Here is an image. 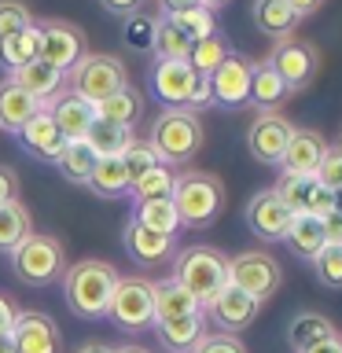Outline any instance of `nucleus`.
Returning <instances> with one entry per match:
<instances>
[{
	"instance_id": "obj_1",
	"label": "nucleus",
	"mask_w": 342,
	"mask_h": 353,
	"mask_svg": "<svg viewBox=\"0 0 342 353\" xmlns=\"http://www.w3.org/2000/svg\"><path fill=\"white\" fill-rule=\"evenodd\" d=\"M114 287H118V269L110 261H99V258L74 261V265H66V272H63L66 309H70L74 316H81V320L107 316Z\"/></svg>"
},
{
	"instance_id": "obj_2",
	"label": "nucleus",
	"mask_w": 342,
	"mask_h": 353,
	"mask_svg": "<svg viewBox=\"0 0 342 353\" xmlns=\"http://www.w3.org/2000/svg\"><path fill=\"white\" fill-rule=\"evenodd\" d=\"M173 206L181 217V228H210L225 210V181L206 170H184L173 181Z\"/></svg>"
},
{
	"instance_id": "obj_3",
	"label": "nucleus",
	"mask_w": 342,
	"mask_h": 353,
	"mask_svg": "<svg viewBox=\"0 0 342 353\" xmlns=\"http://www.w3.org/2000/svg\"><path fill=\"white\" fill-rule=\"evenodd\" d=\"M148 88L162 107L192 110L199 114L210 107V77L195 74L184 59H154L148 66Z\"/></svg>"
},
{
	"instance_id": "obj_4",
	"label": "nucleus",
	"mask_w": 342,
	"mask_h": 353,
	"mask_svg": "<svg viewBox=\"0 0 342 353\" xmlns=\"http://www.w3.org/2000/svg\"><path fill=\"white\" fill-rule=\"evenodd\" d=\"M203 140H206V129L203 121H199V114H192V110H173L165 107L162 114H154L151 121V151L154 159H159L162 165H188L195 159L199 151H203Z\"/></svg>"
},
{
	"instance_id": "obj_5",
	"label": "nucleus",
	"mask_w": 342,
	"mask_h": 353,
	"mask_svg": "<svg viewBox=\"0 0 342 353\" xmlns=\"http://www.w3.org/2000/svg\"><path fill=\"white\" fill-rule=\"evenodd\" d=\"M173 280L206 309L221 294V287H228V258L206 243L184 247L173 254Z\"/></svg>"
},
{
	"instance_id": "obj_6",
	"label": "nucleus",
	"mask_w": 342,
	"mask_h": 353,
	"mask_svg": "<svg viewBox=\"0 0 342 353\" xmlns=\"http://www.w3.org/2000/svg\"><path fill=\"white\" fill-rule=\"evenodd\" d=\"M11 258V272L19 276L26 287H48L59 283L66 272V250L55 236H41V232H30L26 239L19 243Z\"/></svg>"
},
{
	"instance_id": "obj_7",
	"label": "nucleus",
	"mask_w": 342,
	"mask_h": 353,
	"mask_svg": "<svg viewBox=\"0 0 342 353\" xmlns=\"http://www.w3.org/2000/svg\"><path fill=\"white\" fill-rule=\"evenodd\" d=\"M66 85H70L74 96H81L85 103H103L110 92H118L121 85H129V70L118 55L110 52H85L81 59L70 66L66 74Z\"/></svg>"
},
{
	"instance_id": "obj_8",
	"label": "nucleus",
	"mask_w": 342,
	"mask_h": 353,
	"mask_svg": "<svg viewBox=\"0 0 342 353\" xmlns=\"http://www.w3.org/2000/svg\"><path fill=\"white\" fill-rule=\"evenodd\" d=\"M107 316L114 320V327L140 335V331L154 327V298H151V280L143 276H118V287L110 294Z\"/></svg>"
},
{
	"instance_id": "obj_9",
	"label": "nucleus",
	"mask_w": 342,
	"mask_h": 353,
	"mask_svg": "<svg viewBox=\"0 0 342 353\" xmlns=\"http://www.w3.org/2000/svg\"><path fill=\"white\" fill-rule=\"evenodd\" d=\"M228 283L239 287L243 294H250L254 302H269L283 283V269L272 254L265 250H243L236 258H228Z\"/></svg>"
},
{
	"instance_id": "obj_10",
	"label": "nucleus",
	"mask_w": 342,
	"mask_h": 353,
	"mask_svg": "<svg viewBox=\"0 0 342 353\" xmlns=\"http://www.w3.org/2000/svg\"><path fill=\"white\" fill-rule=\"evenodd\" d=\"M269 63H272V70L283 77V85L291 88V96H294V92H305V88L316 81L320 48L313 41H305V37H283V41L272 44Z\"/></svg>"
},
{
	"instance_id": "obj_11",
	"label": "nucleus",
	"mask_w": 342,
	"mask_h": 353,
	"mask_svg": "<svg viewBox=\"0 0 342 353\" xmlns=\"http://www.w3.org/2000/svg\"><path fill=\"white\" fill-rule=\"evenodd\" d=\"M37 37H41L37 59H44L48 66H55V70H63V74H70V66L88 52L81 26H74V22H66V19H41Z\"/></svg>"
},
{
	"instance_id": "obj_12",
	"label": "nucleus",
	"mask_w": 342,
	"mask_h": 353,
	"mask_svg": "<svg viewBox=\"0 0 342 353\" xmlns=\"http://www.w3.org/2000/svg\"><path fill=\"white\" fill-rule=\"evenodd\" d=\"M250 74H254V63L247 55L232 52L225 63L210 74V107L217 110H239L247 107V96H250Z\"/></svg>"
},
{
	"instance_id": "obj_13",
	"label": "nucleus",
	"mask_w": 342,
	"mask_h": 353,
	"mask_svg": "<svg viewBox=\"0 0 342 353\" xmlns=\"http://www.w3.org/2000/svg\"><path fill=\"white\" fill-rule=\"evenodd\" d=\"M272 192L280 195V203L291 210V214L328 217L331 210H335V195H331L316 176H287V173H280V181L272 184Z\"/></svg>"
},
{
	"instance_id": "obj_14",
	"label": "nucleus",
	"mask_w": 342,
	"mask_h": 353,
	"mask_svg": "<svg viewBox=\"0 0 342 353\" xmlns=\"http://www.w3.org/2000/svg\"><path fill=\"white\" fill-rule=\"evenodd\" d=\"M291 217H294V214L280 203V195H276L272 188H261V192H254L250 203H247V210H243V221H247V228H250L261 243H283Z\"/></svg>"
},
{
	"instance_id": "obj_15",
	"label": "nucleus",
	"mask_w": 342,
	"mask_h": 353,
	"mask_svg": "<svg viewBox=\"0 0 342 353\" xmlns=\"http://www.w3.org/2000/svg\"><path fill=\"white\" fill-rule=\"evenodd\" d=\"M291 121L283 114H258L247 129V151L254 154V162L261 165H280L287 140H291Z\"/></svg>"
},
{
	"instance_id": "obj_16",
	"label": "nucleus",
	"mask_w": 342,
	"mask_h": 353,
	"mask_svg": "<svg viewBox=\"0 0 342 353\" xmlns=\"http://www.w3.org/2000/svg\"><path fill=\"white\" fill-rule=\"evenodd\" d=\"M258 313H261V302H254L250 294H243L239 287H232V283L221 287V294L203 309V316L214 320L225 335H236V331L250 327L254 320H258Z\"/></svg>"
},
{
	"instance_id": "obj_17",
	"label": "nucleus",
	"mask_w": 342,
	"mask_h": 353,
	"mask_svg": "<svg viewBox=\"0 0 342 353\" xmlns=\"http://www.w3.org/2000/svg\"><path fill=\"white\" fill-rule=\"evenodd\" d=\"M11 342H15V353H59V346H63L55 320L48 313H37V309L15 313Z\"/></svg>"
},
{
	"instance_id": "obj_18",
	"label": "nucleus",
	"mask_w": 342,
	"mask_h": 353,
	"mask_svg": "<svg viewBox=\"0 0 342 353\" xmlns=\"http://www.w3.org/2000/svg\"><path fill=\"white\" fill-rule=\"evenodd\" d=\"M328 151V140L320 137L316 129H291V140H287V151L280 159V173L287 176H316V165Z\"/></svg>"
},
{
	"instance_id": "obj_19",
	"label": "nucleus",
	"mask_w": 342,
	"mask_h": 353,
	"mask_svg": "<svg viewBox=\"0 0 342 353\" xmlns=\"http://www.w3.org/2000/svg\"><path fill=\"white\" fill-rule=\"evenodd\" d=\"M15 137L22 143V151H26L30 159H37V162H52L55 165V162H59V154L66 151V137L55 129V121L48 118V110H44V107L15 132Z\"/></svg>"
},
{
	"instance_id": "obj_20",
	"label": "nucleus",
	"mask_w": 342,
	"mask_h": 353,
	"mask_svg": "<svg viewBox=\"0 0 342 353\" xmlns=\"http://www.w3.org/2000/svg\"><path fill=\"white\" fill-rule=\"evenodd\" d=\"M44 110H48V118L55 121V129L66 137V143H70V140H85L88 129H92V121H96V107L85 103L81 96H74L70 88H63V92L55 96Z\"/></svg>"
},
{
	"instance_id": "obj_21",
	"label": "nucleus",
	"mask_w": 342,
	"mask_h": 353,
	"mask_svg": "<svg viewBox=\"0 0 342 353\" xmlns=\"http://www.w3.org/2000/svg\"><path fill=\"white\" fill-rule=\"evenodd\" d=\"M121 243H125V254L137 265H162L177 254V239L173 236H159V232L137 225V221H125V232H121Z\"/></svg>"
},
{
	"instance_id": "obj_22",
	"label": "nucleus",
	"mask_w": 342,
	"mask_h": 353,
	"mask_svg": "<svg viewBox=\"0 0 342 353\" xmlns=\"http://www.w3.org/2000/svg\"><path fill=\"white\" fill-rule=\"evenodd\" d=\"M250 22L258 33L272 37V44L283 37H294V30L302 26L298 11L287 0H250Z\"/></svg>"
},
{
	"instance_id": "obj_23",
	"label": "nucleus",
	"mask_w": 342,
	"mask_h": 353,
	"mask_svg": "<svg viewBox=\"0 0 342 353\" xmlns=\"http://www.w3.org/2000/svg\"><path fill=\"white\" fill-rule=\"evenodd\" d=\"M291 99V88L283 85V77L272 70L269 59L254 63V74H250V96L247 103L258 107V114H280V107Z\"/></svg>"
},
{
	"instance_id": "obj_24",
	"label": "nucleus",
	"mask_w": 342,
	"mask_h": 353,
	"mask_svg": "<svg viewBox=\"0 0 342 353\" xmlns=\"http://www.w3.org/2000/svg\"><path fill=\"white\" fill-rule=\"evenodd\" d=\"M8 77H11L19 88H26V92L37 99L41 107H48L52 99L66 88V74L55 70V66H48L44 59H33V63H26V66H19V70L8 74Z\"/></svg>"
},
{
	"instance_id": "obj_25",
	"label": "nucleus",
	"mask_w": 342,
	"mask_h": 353,
	"mask_svg": "<svg viewBox=\"0 0 342 353\" xmlns=\"http://www.w3.org/2000/svg\"><path fill=\"white\" fill-rule=\"evenodd\" d=\"M154 335H159V346L165 353H192L195 342L206 335V316L188 313V316H177V320H159V324H154Z\"/></svg>"
},
{
	"instance_id": "obj_26",
	"label": "nucleus",
	"mask_w": 342,
	"mask_h": 353,
	"mask_svg": "<svg viewBox=\"0 0 342 353\" xmlns=\"http://www.w3.org/2000/svg\"><path fill=\"white\" fill-rule=\"evenodd\" d=\"M143 107H148L143 92H137L132 85H121L103 103H96V118L110 121V125H121V129H137V121L143 118Z\"/></svg>"
},
{
	"instance_id": "obj_27",
	"label": "nucleus",
	"mask_w": 342,
	"mask_h": 353,
	"mask_svg": "<svg viewBox=\"0 0 342 353\" xmlns=\"http://www.w3.org/2000/svg\"><path fill=\"white\" fill-rule=\"evenodd\" d=\"M283 243L291 247L294 258H302V261H313L320 250H324V221L313 217V214H294L291 217V225H287V236Z\"/></svg>"
},
{
	"instance_id": "obj_28",
	"label": "nucleus",
	"mask_w": 342,
	"mask_h": 353,
	"mask_svg": "<svg viewBox=\"0 0 342 353\" xmlns=\"http://www.w3.org/2000/svg\"><path fill=\"white\" fill-rule=\"evenodd\" d=\"M37 110H41V103L26 92V88H19L11 77L0 81V129L19 132L33 114H37Z\"/></svg>"
},
{
	"instance_id": "obj_29",
	"label": "nucleus",
	"mask_w": 342,
	"mask_h": 353,
	"mask_svg": "<svg viewBox=\"0 0 342 353\" xmlns=\"http://www.w3.org/2000/svg\"><path fill=\"white\" fill-rule=\"evenodd\" d=\"M151 298H154V324H159V320L188 316V313H203V305H199L195 298H192L181 283L173 280V276H170V280L151 283Z\"/></svg>"
},
{
	"instance_id": "obj_30",
	"label": "nucleus",
	"mask_w": 342,
	"mask_h": 353,
	"mask_svg": "<svg viewBox=\"0 0 342 353\" xmlns=\"http://www.w3.org/2000/svg\"><path fill=\"white\" fill-rule=\"evenodd\" d=\"M339 331L335 324L324 316V313H294L291 316V324H287V342H291V350L294 353H305L309 346H316V342H328V339H335Z\"/></svg>"
},
{
	"instance_id": "obj_31",
	"label": "nucleus",
	"mask_w": 342,
	"mask_h": 353,
	"mask_svg": "<svg viewBox=\"0 0 342 353\" xmlns=\"http://www.w3.org/2000/svg\"><path fill=\"white\" fill-rule=\"evenodd\" d=\"M132 221L151 232H159V236H173L181 232V217H177V206L173 199H143V203L132 206Z\"/></svg>"
},
{
	"instance_id": "obj_32",
	"label": "nucleus",
	"mask_w": 342,
	"mask_h": 353,
	"mask_svg": "<svg viewBox=\"0 0 342 353\" xmlns=\"http://www.w3.org/2000/svg\"><path fill=\"white\" fill-rule=\"evenodd\" d=\"M232 55V44H228V37L221 30H214V33H206V37H199V41H192V52H188V66H192L195 74H203V77H210L217 70L221 63H225Z\"/></svg>"
},
{
	"instance_id": "obj_33",
	"label": "nucleus",
	"mask_w": 342,
	"mask_h": 353,
	"mask_svg": "<svg viewBox=\"0 0 342 353\" xmlns=\"http://www.w3.org/2000/svg\"><path fill=\"white\" fill-rule=\"evenodd\" d=\"M37 52H41V37H37V19H33L22 33L0 41V70L15 74L19 66H26V63L37 59Z\"/></svg>"
},
{
	"instance_id": "obj_34",
	"label": "nucleus",
	"mask_w": 342,
	"mask_h": 353,
	"mask_svg": "<svg viewBox=\"0 0 342 353\" xmlns=\"http://www.w3.org/2000/svg\"><path fill=\"white\" fill-rule=\"evenodd\" d=\"M33 232V221H30V210L11 199V203H0V254H11Z\"/></svg>"
},
{
	"instance_id": "obj_35",
	"label": "nucleus",
	"mask_w": 342,
	"mask_h": 353,
	"mask_svg": "<svg viewBox=\"0 0 342 353\" xmlns=\"http://www.w3.org/2000/svg\"><path fill=\"white\" fill-rule=\"evenodd\" d=\"M132 140H137V137H132V129L110 125V121H103V118H96L92 129H88V137H85V143L96 151V159H118Z\"/></svg>"
},
{
	"instance_id": "obj_36",
	"label": "nucleus",
	"mask_w": 342,
	"mask_h": 353,
	"mask_svg": "<svg viewBox=\"0 0 342 353\" xmlns=\"http://www.w3.org/2000/svg\"><path fill=\"white\" fill-rule=\"evenodd\" d=\"M88 188H92L99 199H121V195L132 192L121 159H99L96 170H92V176H88Z\"/></svg>"
},
{
	"instance_id": "obj_37",
	"label": "nucleus",
	"mask_w": 342,
	"mask_h": 353,
	"mask_svg": "<svg viewBox=\"0 0 342 353\" xmlns=\"http://www.w3.org/2000/svg\"><path fill=\"white\" fill-rule=\"evenodd\" d=\"M96 162H99L96 151L88 148L85 140H70V143H66V151L59 154V162H55V170H59L63 181H70V184H88Z\"/></svg>"
},
{
	"instance_id": "obj_38",
	"label": "nucleus",
	"mask_w": 342,
	"mask_h": 353,
	"mask_svg": "<svg viewBox=\"0 0 342 353\" xmlns=\"http://www.w3.org/2000/svg\"><path fill=\"white\" fill-rule=\"evenodd\" d=\"M188 52H192V37H188L184 30H177L170 19H162V15H159L151 55H154V59H188Z\"/></svg>"
},
{
	"instance_id": "obj_39",
	"label": "nucleus",
	"mask_w": 342,
	"mask_h": 353,
	"mask_svg": "<svg viewBox=\"0 0 342 353\" xmlns=\"http://www.w3.org/2000/svg\"><path fill=\"white\" fill-rule=\"evenodd\" d=\"M154 26H159V15H151V11H137V15L125 19V26H121V41H125L129 52H151L154 44Z\"/></svg>"
},
{
	"instance_id": "obj_40",
	"label": "nucleus",
	"mask_w": 342,
	"mask_h": 353,
	"mask_svg": "<svg viewBox=\"0 0 342 353\" xmlns=\"http://www.w3.org/2000/svg\"><path fill=\"white\" fill-rule=\"evenodd\" d=\"M173 181H177V173L170 170V165H154L151 173H143L137 184H132V199L137 203H143V199H170L173 195Z\"/></svg>"
},
{
	"instance_id": "obj_41",
	"label": "nucleus",
	"mask_w": 342,
	"mask_h": 353,
	"mask_svg": "<svg viewBox=\"0 0 342 353\" xmlns=\"http://www.w3.org/2000/svg\"><path fill=\"white\" fill-rule=\"evenodd\" d=\"M313 276L331 291H342V243H324V250L313 261Z\"/></svg>"
},
{
	"instance_id": "obj_42",
	"label": "nucleus",
	"mask_w": 342,
	"mask_h": 353,
	"mask_svg": "<svg viewBox=\"0 0 342 353\" xmlns=\"http://www.w3.org/2000/svg\"><path fill=\"white\" fill-rule=\"evenodd\" d=\"M121 165H125V176H129V184H137L143 173H151L154 165H162L159 159H154V151H151V143L148 140H132L125 151L118 154Z\"/></svg>"
},
{
	"instance_id": "obj_43",
	"label": "nucleus",
	"mask_w": 342,
	"mask_h": 353,
	"mask_svg": "<svg viewBox=\"0 0 342 353\" xmlns=\"http://www.w3.org/2000/svg\"><path fill=\"white\" fill-rule=\"evenodd\" d=\"M170 22L177 30H184L192 41H199V37H206V33L217 30L214 11H206V8H188V11H181V15H170Z\"/></svg>"
},
{
	"instance_id": "obj_44",
	"label": "nucleus",
	"mask_w": 342,
	"mask_h": 353,
	"mask_svg": "<svg viewBox=\"0 0 342 353\" xmlns=\"http://www.w3.org/2000/svg\"><path fill=\"white\" fill-rule=\"evenodd\" d=\"M30 22H33V15H30L26 4H19V0H0V41L22 33Z\"/></svg>"
},
{
	"instance_id": "obj_45",
	"label": "nucleus",
	"mask_w": 342,
	"mask_h": 353,
	"mask_svg": "<svg viewBox=\"0 0 342 353\" xmlns=\"http://www.w3.org/2000/svg\"><path fill=\"white\" fill-rule=\"evenodd\" d=\"M316 181L324 184L331 195L342 192V151H339V143H335V148L328 143L324 159H320V165H316Z\"/></svg>"
},
{
	"instance_id": "obj_46",
	"label": "nucleus",
	"mask_w": 342,
	"mask_h": 353,
	"mask_svg": "<svg viewBox=\"0 0 342 353\" xmlns=\"http://www.w3.org/2000/svg\"><path fill=\"white\" fill-rule=\"evenodd\" d=\"M192 353H247V346H243L236 335H225V331H206V335L195 342Z\"/></svg>"
},
{
	"instance_id": "obj_47",
	"label": "nucleus",
	"mask_w": 342,
	"mask_h": 353,
	"mask_svg": "<svg viewBox=\"0 0 342 353\" xmlns=\"http://www.w3.org/2000/svg\"><path fill=\"white\" fill-rule=\"evenodd\" d=\"M11 199H19V173L0 162V203H11Z\"/></svg>"
},
{
	"instance_id": "obj_48",
	"label": "nucleus",
	"mask_w": 342,
	"mask_h": 353,
	"mask_svg": "<svg viewBox=\"0 0 342 353\" xmlns=\"http://www.w3.org/2000/svg\"><path fill=\"white\" fill-rule=\"evenodd\" d=\"M99 4L118 19H129V15H137V11H143V0H99Z\"/></svg>"
},
{
	"instance_id": "obj_49",
	"label": "nucleus",
	"mask_w": 342,
	"mask_h": 353,
	"mask_svg": "<svg viewBox=\"0 0 342 353\" xmlns=\"http://www.w3.org/2000/svg\"><path fill=\"white\" fill-rule=\"evenodd\" d=\"M154 4H159V15H162V19L181 15V11H188V8H203L199 0H154Z\"/></svg>"
},
{
	"instance_id": "obj_50",
	"label": "nucleus",
	"mask_w": 342,
	"mask_h": 353,
	"mask_svg": "<svg viewBox=\"0 0 342 353\" xmlns=\"http://www.w3.org/2000/svg\"><path fill=\"white\" fill-rule=\"evenodd\" d=\"M320 221H324V239L328 243H342V214L339 210H331V214L320 217Z\"/></svg>"
},
{
	"instance_id": "obj_51",
	"label": "nucleus",
	"mask_w": 342,
	"mask_h": 353,
	"mask_svg": "<svg viewBox=\"0 0 342 353\" xmlns=\"http://www.w3.org/2000/svg\"><path fill=\"white\" fill-rule=\"evenodd\" d=\"M294 11H298V19H305V15H316L320 8H324V0H287Z\"/></svg>"
},
{
	"instance_id": "obj_52",
	"label": "nucleus",
	"mask_w": 342,
	"mask_h": 353,
	"mask_svg": "<svg viewBox=\"0 0 342 353\" xmlns=\"http://www.w3.org/2000/svg\"><path fill=\"white\" fill-rule=\"evenodd\" d=\"M15 313H19V309L11 305L4 294H0V331H11V324H15Z\"/></svg>"
},
{
	"instance_id": "obj_53",
	"label": "nucleus",
	"mask_w": 342,
	"mask_h": 353,
	"mask_svg": "<svg viewBox=\"0 0 342 353\" xmlns=\"http://www.w3.org/2000/svg\"><path fill=\"white\" fill-rule=\"evenodd\" d=\"M339 350H342V335L328 339V342H316V346H309L305 353H339Z\"/></svg>"
},
{
	"instance_id": "obj_54",
	"label": "nucleus",
	"mask_w": 342,
	"mask_h": 353,
	"mask_svg": "<svg viewBox=\"0 0 342 353\" xmlns=\"http://www.w3.org/2000/svg\"><path fill=\"white\" fill-rule=\"evenodd\" d=\"M77 353H114V346H107V342H85V346H77Z\"/></svg>"
},
{
	"instance_id": "obj_55",
	"label": "nucleus",
	"mask_w": 342,
	"mask_h": 353,
	"mask_svg": "<svg viewBox=\"0 0 342 353\" xmlns=\"http://www.w3.org/2000/svg\"><path fill=\"white\" fill-rule=\"evenodd\" d=\"M0 353H15V342H11V331H0Z\"/></svg>"
},
{
	"instance_id": "obj_56",
	"label": "nucleus",
	"mask_w": 342,
	"mask_h": 353,
	"mask_svg": "<svg viewBox=\"0 0 342 353\" xmlns=\"http://www.w3.org/2000/svg\"><path fill=\"white\" fill-rule=\"evenodd\" d=\"M114 353H151L148 346H137V342H125V346H114Z\"/></svg>"
},
{
	"instance_id": "obj_57",
	"label": "nucleus",
	"mask_w": 342,
	"mask_h": 353,
	"mask_svg": "<svg viewBox=\"0 0 342 353\" xmlns=\"http://www.w3.org/2000/svg\"><path fill=\"white\" fill-rule=\"evenodd\" d=\"M199 4H203L206 11H221V8H228L232 0H199Z\"/></svg>"
},
{
	"instance_id": "obj_58",
	"label": "nucleus",
	"mask_w": 342,
	"mask_h": 353,
	"mask_svg": "<svg viewBox=\"0 0 342 353\" xmlns=\"http://www.w3.org/2000/svg\"><path fill=\"white\" fill-rule=\"evenodd\" d=\"M335 210H339V214H342V192H335Z\"/></svg>"
},
{
	"instance_id": "obj_59",
	"label": "nucleus",
	"mask_w": 342,
	"mask_h": 353,
	"mask_svg": "<svg viewBox=\"0 0 342 353\" xmlns=\"http://www.w3.org/2000/svg\"><path fill=\"white\" fill-rule=\"evenodd\" d=\"M339 151H342V137H339Z\"/></svg>"
},
{
	"instance_id": "obj_60",
	"label": "nucleus",
	"mask_w": 342,
	"mask_h": 353,
	"mask_svg": "<svg viewBox=\"0 0 342 353\" xmlns=\"http://www.w3.org/2000/svg\"><path fill=\"white\" fill-rule=\"evenodd\" d=\"M339 353H342V350H339Z\"/></svg>"
}]
</instances>
